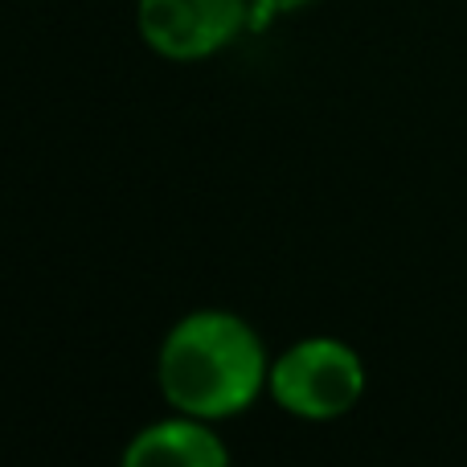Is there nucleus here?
<instances>
[{"instance_id":"obj_1","label":"nucleus","mask_w":467,"mask_h":467,"mask_svg":"<svg viewBox=\"0 0 467 467\" xmlns=\"http://www.w3.org/2000/svg\"><path fill=\"white\" fill-rule=\"evenodd\" d=\"M271 357L250 320L226 307H197L164 332L156 386L177 414L226 422L266 394Z\"/></svg>"},{"instance_id":"obj_2","label":"nucleus","mask_w":467,"mask_h":467,"mask_svg":"<svg viewBox=\"0 0 467 467\" xmlns=\"http://www.w3.org/2000/svg\"><path fill=\"white\" fill-rule=\"evenodd\" d=\"M369 373L348 340L340 337H304L271 361L266 394L275 406L304 422H337L357 410L365 398Z\"/></svg>"},{"instance_id":"obj_3","label":"nucleus","mask_w":467,"mask_h":467,"mask_svg":"<svg viewBox=\"0 0 467 467\" xmlns=\"http://www.w3.org/2000/svg\"><path fill=\"white\" fill-rule=\"evenodd\" d=\"M136 33L164 62H210L250 33V0H136Z\"/></svg>"},{"instance_id":"obj_4","label":"nucleus","mask_w":467,"mask_h":467,"mask_svg":"<svg viewBox=\"0 0 467 467\" xmlns=\"http://www.w3.org/2000/svg\"><path fill=\"white\" fill-rule=\"evenodd\" d=\"M119 467H230V455L213 422L172 414L136 431L123 447Z\"/></svg>"},{"instance_id":"obj_5","label":"nucleus","mask_w":467,"mask_h":467,"mask_svg":"<svg viewBox=\"0 0 467 467\" xmlns=\"http://www.w3.org/2000/svg\"><path fill=\"white\" fill-rule=\"evenodd\" d=\"M307 5H316V0H250V33H266L279 16L304 13Z\"/></svg>"}]
</instances>
